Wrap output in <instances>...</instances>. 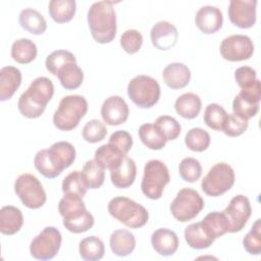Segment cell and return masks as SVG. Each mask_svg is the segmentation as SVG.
Returning <instances> with one entry per match:
<instances>
[{"label": "cell", "instance_id": "obj_1", "mask_svg": "<svg viewBox=\"0 0 261 261\" xmlns=\"http://www.w3.org/2000/svg\"><path fill=\"white\" fill-rule=\"evenodd\" d=\"M75 155L73 145L61 141L54 143L49 149L38 151L34 158V165L45 177L54 178L73 163Z\"/></svg>", "mask_w": 261, "mask_h": 261}, {"label": "cell", "instance_id": "obj_2", "mask_svg": "<svg viewBox=\"0 0 261 261\" xmlns=\"http://www.w3.org/2000/svg\"><path fill=\"white\" fill-rule=\"evenodd\" d=\"M54 94V85L46 76L35 79L23 92L17 103L18 111L27 118L40 117Z\"/></svg>", "mask_w": 261, "mask_h": 261}, {"label": "cell", "instance_id": "obj_3", "mask_svg": "<svg viewBox=\"0 0 261 261\" xmlns=\"http://www.w3.org/2000/svg\"><path fill=\"white\" fill-rule=\"evenodd\" d=\"M88 24L94 40L110 43L116 36V14L111 1L94 2L88 10Z\"/></svg>", "mask_w": 261, "mask_h": 261}, {"label": "cell", "instance_id": "obj_4", "mask_svg": "<svg viewBox=\"0 0 261 261\" xmlns=\"http://www.w3.org/2000/svg\"><path fill=\"white\" fill-rule=\"evenodd\" d=\"M59 214L63 217V225L73 233H82L94 225V216L86 208L83 198L64 196L58 204Z\"/></svg>", "mask_w": 261, "mask_h": 261}, {"label": "cell", "instance_id": "obj_5", "mask_svg": "<svg viewBox=\"0 0 261 261\" xmlns=\"http://www.w3.org/2000/svg\"><path fill=\"white\" fill-rule=\"evenodd\" d=\"M88 111V102L81 95L64 96L53 114L54 125L64 132L75 128Z\"/></svg>", "mask_w": 261, "mask_h": 261}, {"label": "cell", "instance_id": "obj_6", "mask_svg": "<svg viewBox=\"0 0 261 261\" xmlns=\"http://www.w3.org/2000/svg\"><path fill=\"white\" fill-rule=\"evenodd\" d=\"M109 214L130 228H139L148 222L149 213L141 204L126 197H114L108 203Z\"/></svg>", "mask_w": 261, "mask_h": 261}, {"label": "cell", "instance_id": "obj_7", "mask_svg": "<svg viewBox=\"0 0 261 261\" xmlns=\"http://www.w3.org/2000/svg\"><path fill=\"white\" fill-rule=\"evenodd\" d=\"M169 181V170L161 160L152 159L145 164L141 189L147 198L152 200L160 199L165 186Z\"/></svg>", "mask_w": 261, "mask_h": 261}, {"label": "cell", "instance_id": "obj_8", "mask_svg": "<svg viewBox=\"0 0 261 261\" xmlns=\"http://www.w3.org/2000/svg\"><path fill=\"white\" fill-rule=\"evenodd\" d=\"M127 95L138 107L151 108L160 98V86L152 76L137 75L127 85Z\"/></svg>", "mask_w": 261, "mask_h": 261}, {"label": "cell", "instance_id": "obj_9", "mask_svg": "<svg viewBox=\"0 0 261 261\" xmlns=\"http://www.w3.org/2000/svg\"><path fill=\"white\" fill-rule=\"evenodd\" d=\"M234 171L225 162L214 164L201 182L203 192L210 197H218L227 192L234 184Z\"/></svg>", "mask_w": 261, "mask_h": 261}, {"label": "cell", "instance_id": "obj_10", "mask_svg": "<svg viewBox=\"0 0 261 261\" xmlns=\"http://www.w3.org/2000/svg\"><path fill=\"white\" fill-rule=\"evenodd\" d=\"M204 205L203 198L196 190L184 188L176 194L169 208L172 216L176 220L187 222L195 218L202 211Z\"/></svg>", "mask_w": 261, "mask_h": 261}, {"label": "cell", "instance_id": "obj_11", "mask_svg": "<svg viewBox=\"0 0 261 261\" xmlns=\"http://www.w3.org/2000/svg\"><path fill=\"white\" fill-rule=\"evenodd\" d=\"M15 194L30 209L41 208L46 203V193L41 181L31 173L20 174L14 181Z\"/></svg>", "mask_w": 261, "mask_h": 261}, {"label": "cell", "instance_id": "obj_12", "mask_svg": "<svg viewBox=\"0 0 261 261\" xmlns=\"http://www.w3.org/2000/svg\"><path fill=\"white\" fill-rule=\"evenodd\" d=\"M61 232L54 226H46L30 245L31 255L38 260H50L54 258L61 246Z\"/></svg>", "mask_w": 261, "mask_h": 261}, {"label": "cell", "instance_id": "obj_13", "mask_svg": "<svg viewBox=\"0 0 261 261\" xmlns=\"http://www.w3.org/2000/svg\"><path fill=\"white\" fill-rule=\"evenodd\" d=\"M222 213L227 221V232L241 231L252 213L250 201L244 195H237L230 200Z\"/></svg>", "mask_w": 261, "mask_h": 261}, {"label": "cell", "instance_id": "obj_14", "mask_svg": "<svg viewBox=\"0 0 261 261\" xmlns=\"http://www.w3.org/2000/svg\"><path fill=\"white\" fill-rule=\"evenodd\" d=\"M219 50L225 60L243 61L252 57L254 44L246 35H231L222 40Z\"/></svg>", "mask_w": 261, "mask_h": 261}, {"label": "cell", "instance_id": "obj_15", "mask_svg": "<svg viewBox=\"0 0 261 261\" xmlns=\"http://www.w3.org/2000/svg\"><path fill=\"white\" fill-rule=\"evenodd\" d=\"M256 0H230L228 17L232 24L241 29H250L256 22Z\"/></svg>", "mask_w": 261, "mask_h": 261}, {"label": "cell", "instance_id": "obj_16", "mask_svg": "<svg viewBox=\"0 0 261 261\" xmlns=\"http://www.w3.org/2000/svg\"><path fill=\"white\" fill-rule=\"evenodd\" d=\"M129 109L120 96L108 97L101 106V116L109 125H118L126 121Z\"/></svg>", "mask_w": 261, "mask_h": 261}, {"label": "cell", "instance_id": "obj_17", "mask_svg": "<svg viewBox=\"0 0 261 261\" xmlns=\"http://www.w3.org/2000/svg\"><path fill=\"white\" fill-rule=\"evenodd\" d=\"M150 37L153 46L157 49L169 50L175 46L178 32L173 23L167 20H160L152 27Z\"/></svg>", "mask_w": 261, "mask_h": 261}, {"label": "cell", "instance_id": "obj_18", "mask_svg": "<svg viewBox=\"0 0 261 261\" xmlns=\"http://www.w3.org/2000/svg\"><path fill=\"white\" fill-rule=\"evenodd\" d=\"M195 22L198 29L204 34H214L222 27L223 15L216 6H202L196 13Z\"/></svg>", "mask_w": 261, "mask_h": 261}, {"label": "cell", "instance_id": "obj_19", "mask_svg": "<svg viewBox=\"0 0 261 261\" xmlns=\"http://www.w3.org/2000/svg\"><path fill=\"white\" fill-rule=\"evenodd\" d=\"M153 249L161 256H172L178 248L177 234L168 228H158L151 236Z\"/></svg>", "mask_w": 261, "mask_h": 261}, {"label": "cell", "instance_id": "obj_20", "mask_svg": "<svg viewBox=\"0 0 261 261\" xmlns=\"http://www.w3.org/2000/svg\"><path fill=\"white\" fill-rule=\"evenodd\" d=\"M162 77L167 87L172 90H179L190 83L191 70L184 63L172 62L163 69Z\"/></svg>", "mask_w": 261, "mask_h": 261}, {"label": "cell", "instance_id": "obj_21", "mask_svg": "<svg viewBox=\"0 0 261 261\" xmlns=\"http://www.w3.org/2000/svg\"><path fill=\"white\" fill-rule=\"evenodd\" d=\"M137 175V165L136 162L125 156L122 161L113 169L110 170V178L111 182L114 187L119 189H126L129 188Z\"/></svg>", "mask_w": 261, "mask_h": 261}, {"label": "cell", "instance_id": "obj_22", "mask_svg": "<svg viewBox=\"0 0 261 261\" xmlns=\"http://www.w3.org/2000/svg\"><path fill=\"white\" fill-rule=\"evenodd\" d=\"M21 84V72L14 66H4L0 70V101L9 100Z\"/></svg>", "mask_w": 261, "mask_h": 261}, {"label": "cell", "instance_id": "obj_23", "mask_svg": "<svg viewBox=\"0 0 261 261\" xmlns=\"http://www.w3.org/2000/svg\"><path fill=\"white\" fill-rule=\"evenodd\" d=\"M23 224V216L17 207L8 205L0 210V231L3 234L11 236L20 230Z\"/></svg>", "mask_w": 261, "mask_h": 261}, {"label": "cell", "instance_id": "obj_24", "mask_svg": "<svg viewBox=\"0 0 261 261\" xmlns=\"http://www.w3.org/2000/svg\"><path fill=\"white\" fill-rule=\"evenodd\" d=\"M109 244L113 254L119 257H125L135 250L136 239L127 229H116L111 233Z\"/></svg>", "mask_w": 261, "mask_h": 261}, {"label": "cell", "instance_id": "obj_25", "mask_svg": "<svg viewBox=\"0 0 261 261\" xmlns=\"http://www.w3.org/2000/svg\"><path fill=\"white\" fill-rule=\"evenodd\" d=\"M185 240L188 245L197 250L209 248L215 241L204 228L202 222H196L188 225L185 229Z\"/></svg>", "mask_w": 261, "mask_h": 261}, {"label": "cell", "instance_id": "obj_26", "mask_svg": "<svg viewBox=\"0 0 261 261\" xmlns=\"http://www.w3.org/2000/svg\"><path fill=\"white\" fill-rule=\"evenodd\" d=\"M95 160L105 169H113L115 168L122 159L126 156L118 147L111 143H107L105 145L100 146L95 151Z\"/></svg>", "mask_w": 261, "mask_h": 261}, {"label": "cell", "instance_id": "obj_27", "mask_svg": "<svg viewBox=\"0 0 261 261\" xmlns=\"http://www.w3.org/2000/svg\"><path fill=\"white\" fill-rule=\"evenodd\" d=\"M20 27L33 35H42L47 29L45 17L36 9L25 8L18 15Z\"/></svg>", "mask_w": 261, "mask_h": 261}, {"label": "cell", "instance_id": "obj_28", "mask_svg": "<svg viewBox=\"0 0 261 261\" xmlns=\"http://www.w3.org/2000/svg\"><path fill=\"white\" fill-rule=\"evenodd\" d=\"M201 99L194 93H185L180 95L174 103V109L177 114L187 119H193L197 117L201 111Z\"/></svg>", "mask_w": 261, "mask_h": 261}, {"label": "cell", "instance_id": "obj_29", "mask_svg": "<svg viewBox=\"0 0 261 261\" xmlns=\"http://www.w3.org/2000/svg\"><path fill=\"white\" fill-rule=\"evenodd\" d=\"M76 9L74 0H51L48 11L52 19L57 23L67 22L72 19Z\"/></svg>", "mask_w": 261, "mask_h": 261}, {"label": "cell", "instance_id": "obj_30", "mask_svg": "<svg viewBox=\"0 0 261 261\" xmlns=\"http://www.w3.org/2000/svg\"><path fill=\"white\" fill-rule=\"evenodd\" d=\"M37 46L36 44L25 38L18 39L13 42L11 46V57L14 61L20 64H28L37 57Z\"/></svg>", "mask_w": 261, "mask_h": 261}, {"label": "cell", "instance_id": "obj_31", "mask_svg": "<svg viewBox=\"0 0 261 261\" xmlns=\"http://www.w3.org/2000/svg\"><path fill=\"white\" fill-rule=\"evenodd\" d=\"M57 77L64 89L74 90L83 84L84 72L76 62H69L58 70Z\"/></svg>", "mask_w": 261, "mask_h": 261}, {"label": "cell", "instance_id": "obj_32", "mask_svg": "<svg viewBox=\"0 0 261 261\" xmlns=\"http://www.w3.org/2000/svg\"><path fill=\"white\" fill-rule=\"evenodd\" d=\"M79 252L82 259L86 261H96L103 258L105 246L101 239L96 236H90L80 242Z\"/></svg>", "mask_w": 261, "mask_h": 261}, {"label": "cell", "instance_id": "obj_33", "mask_svg": "<svg viewBox=\"0 0 261 261\" xmlns=\"http://www.w3.org/2000/svg\"><path fill=\"white\" fill-rule=\"evenodd\" d=\"M81 176L88 189H98L105 179L104 168L95 159L88 160L83 166Z\"/></svg>", "mask_w": 261, "mask_h": 261}, {"label": "cell", "instance_id": "obj_34", "mask_svg": "<svg viewBox=\"0 0 261 261\" xmlns=\"http://www.w3.org/2000/svg\"><path fill=\"white\" fill-rule=\"evenodd\" d=\"M232 110L234 114L249 120L258 113L259 101L240 92L232 101Z\"/></svg>", "mask_w": 261, "mask_h": 261}, {"label": "cell", "instance_id": "obj_35", "mask_svg": "<svg viewBox=\"0 0 261 261\" xmlns=\"http://www.w3.org/2000/svg\"><path fill=\"white\" fill-rule=\"evenodd\" d=\"M139 137L142 143L152 150H160L166 144V139L155 124L144 123L139 128Z\"/></svg>", "mask_w": 261, "mask_h": 261}, {"label": "cell", "instance_id": "obj_36", "mask_svg": "<svg viewBox=\"0 0 261 261\" xmlns=\"http://www.w3.org/2000/svg\"><path fill=\"white\" fill-rule=\"evenodd\" d=\"M201 222L209 236L214 240L222 237L227 232V221L222 212H210Z\"/></svg>", "mask_w": 261, "mask_h": 261}, {"label": "cell", "instance_id": "obj_37", "mask_svg": "<svg viewBox=\"0 0 261 261\" xmlns=\"http://www.w3.org/2000/svg\"><path fill=\"white\" fill-rule=\"evenodd\" d=\"M227 115V112L222 106L216 103H210L205 108L203 119L208 127L214 130H222Z\"/></svg>", "mask_w": 261, "mask_h": 261}, {"label": "cell", "instance_id": "obj_38", "mask_svg": "<svg viewBox=\"0 0 261 261\" xmlns=\"http://www.w3.org/2000/svg\"><path fill=\"white\" fill-rule=\"evenodd\" d=\"M186 146L194 152H203L210 145V135L201 127H193L185 137Z\"/></svg>", "mask_w": 261, "mask_h": 261}, {"label": "cell", "instance_id": "obj_39", "mask_svg": "<svg viewBox=\"0 0 261 261\" xmlns=\"http://www.w3.org/2000/svg\"><path fill=\"white\" fill-rule=\"evenodd\" d=\"M87 190L88 188L85 186L79 170L68 173L62 180V192L64 196L83 198L86 195Z\"/></svg>", "mask_w": 261, "mask_h": 261}, {"label": "cell", "instance_id": "obj_40", "mask_svg": "<svg viewBox=\"0 0 261 261\" xmlns=\"http://www.w3.org/2000/svg\"><path fill=\"white\" fill-rule=\"evenodd\" d=\"M69 62H76L75 56L70 51L55 50L47 56L45 60V65L50 73L57 76L58 70Z\"/></svg>", "mask_w": 261, "mask_h": 261}, {"label": "cell", "instance_id": "obj_41", "mask_svg": "<svg viewBox=\"0 0 261 261\" xmlns=\"http://www.w3.org/2000/svg\"><path fill=\"white\" fill-rule=\"evenodd\" d=\"M180 177L188 182L197 181L202 174V166L199 160L193 157L184 158L178 165Z\"/></svg>", "mask_w": 261, "mask_h": 261}, {"label": "cell", "instance_id": "obj_42", "mask_svg": "<svg viewBox=\"0 0 261 261\" xmlns=\"http://www.w3.org/2000/svg\"><path fill=\"white\" fill-rule=\"evenodd\" d=\"M154 124L161 132L166 141H172L177 139L181 130L179 122L174 117L169 115H161L157 117Z\"/></svg>", "mask_w": 261, "mask_h": 261}, {"label": "cell", "instance_id": "obj_43", "mask_svg": "<svg viewBox=\"0 0 261 261\" xmlns=\"http://www.w3.org/2000/svg\"><path fill=\"white\" fill-rule=\"evenodd\" d=\"M245 250L251 255H259L261 253V220L257 219L250 231L243 239Z\"/></svg>", "mask_w": 261, "mask_h": 261}, {"label": "cell", "instance_id": "obj_44", "mask_svg": "<svg viewBox=\"0 0 261 261\" xmlns=\"http://www.w3.org/2000/svg\"><path fill=\"white\" fill-rule=\"evenodd\" d=\"M83 138L88 143H98L105 139L107 128L103 122L98 119L89 120L83 127Z\"/></svg>", "mask_w": 261, "mask_h": 261}, {"label": "cell", "instance_id": "obj_45", "mask_svg": "<svg viewBox=\"0 0 261 261\" xmlns=\"http://www.w3.org/2000/svg\"><path fill=\"white\" fill-rule=\"evenodd\" d=\"M120 45L126 53L135 54L143 45V36L137 30H126L120 37Z\"/></svg>", "mask_w": 261, "mask_h": 261}, {"label": "cell", "instance_id": "obj_46", "mask_svg": "<svg viewBox=\"0 0 261 261\" xmlns=\"http://www.w3.org/2000/svg\"><path fill=\"white\" fill-rule=\"evenodd\" d=\"M248 124V120L234 113H231L227 115V118L222 127V132L228 137H239L246 132Z\"/></svg>", "mask_w": 261, "mask_h": 261}, {"label": "cell", "instance_id": "obj_47", "mask_svg": "<svg viewBox=\"0 0 261 261\" xmlns=\"http://www.w3.org/2000/svg\"><path fill=\"white\" fill-rule=\"evenodd\" d=\"M234 80L241 90L247 89L252 87L257 81V72L250 66H241L234 71Z\"/></svg>", "mask_w": 261, "mask_h": 261}, {"label": "cell", "instance_id": "obj_48", "mask_svg": "<svg viewBox=\"0 0 261 261\" xmlns=\"http://www.w3.org/2000/svg\"><path fill=\"white\" fill-rule=\"evenodd\" d=\"M108 143L118 147L124 154H127L133 146V138L126 130H116L111 134Z\"/></svg>", "mask_w": 261, "mask_h": 261}]
</instances>
